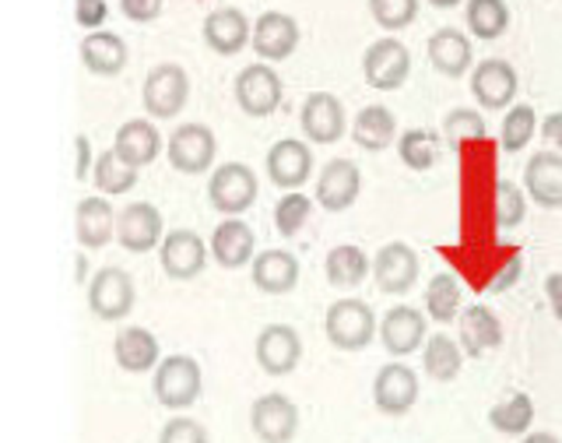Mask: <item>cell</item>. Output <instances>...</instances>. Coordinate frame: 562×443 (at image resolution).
Returning <instances> with one entry per match:
<instances>
[{
  "instance_id": "cell-1",
  "label": "cell",
  "mask_w": 562,
  "mask_h": 443,
  "mask_svg": "<svg viewBox=\"0 0 562 443\" xmlns=\"http://www.w3.org/2000/svg\"><path fill=\"white\" fill-rule=\"evenodd\" d=\"M327 342L341 352H359L380 334V324L373 317V307H366L362 299H338L324 317Z\"/></svg>"
},
{
  "instance_id": "cell-2",
  "label": "cell",
  "mask_w": 562,
  "mask_h": 443,
  "mask_svg": "<svg viewBox=\"0 0 562 443\" xmlns=\"http://www.w3.org/2000/svg\"><path fill=\"white\" fill-rule=\"evenodd\" d=\"M201 387H204V377H201L198 359L169 356V359L158 363L151 391H155L158 405H166V409L180 412V409H190V405L201 398Z\"/></svg>"
},
{
  "instance_id": "cell-3",
  "label": "cell",
  "mask_w": 562,
  "mask_h": 443,
  "mask_svg": "<svg viewBox=\"0 0 562 443\" xmlns=\"http://www.w3.org/2000/svg\"><path fill=\"white\" fill-rule=\"evenodd\" d=\"M207 201H211V208L222 211V215H228V219L243 215V211L254 208V201H257L254 169L243 166V163L218 166L215 173H211V180H207Z\"/></svg>"
},
{
  "instance_id": "cell-4",
  "label": "cell",
  "mask_w": 562,
  "mask_h": 443,
  "mask_svg": "<svg viewBox=\"0 0 562 443\" xmlns=\"http://www.w3.org/2000/svg\"><path fill=\"white\" fill-rule=\"evenodd\" d=\"M145 110L155 120H169L187 106L190 99V78L180 64H155L145 78Z\"/></svg>"
},
{
  "instance_id": "cell-5",
  "label": "cell",
  "mask_w": 562,
  "mask_h": 443,
  "mask_svg": "<svg viewBox=\"0 0 562 443\" xmlns=\"http://www.w3.org/2000/svg\"><path fill=\"white\" fill-rule=\"evenodd\" d=\"M281 96H285V88H281V75L271 64L260 60V64H250L239 70L236 102L246 117H271L281 106Z\"/></svg>"
},
{
  "instance_id": "cell-6",
  "label": "cell",
  "mask_w": 562,
  "mask_h": 443,
  "mask_svg": "<svg viewBox=\"0 0 562 443\" xmlns=\"http://www.w3.org/2000/svg\"><path fill=\"white\" fill-rule=\"evenodd\" d=\"M408 70H412V53L404 43H397L394 35L376 40L362 57V75L376 92H394V88H401L408 81Z\"/></svg>"
},
{
  "instance_id": "cell-7",
  "label": "cell",
  "mask_w": 562,
  "mask_h": 443,
  "mask_svg": "<svg viewBox=\"0 0 562 443\" xmlns=\"http://www.w3.org/2000/svg\"><path fill=\"white\" fill-rule=\"evenodd\" d=\"M218 155V141L204 123H183L169 134V166L187 176L207 173Z\"/></svg>"
},
{
  "instance_id": "cell-8",
  "label": "cell",
  "mask_w": 562,
  "mask_h": 443,
  "mask_svg": "<svg viewBox=\"0 0 562 443\" xmlns=\"http://www.w3.org/2000/svg\"><path fill=\"white\" fill-rule=\"evenodd\" d=\"M116 240L123 251H131V254H148L155 246H162L166 225H162V215H158V208L148 201H134L123 208L116 219Z\"/></svg>"
},
{
  "instance_id": "cell-9",
  "label": "cell",
  "mask_w": 562,
  "mask_h": 443,
  "mask_svg": "<svg viewBox=\"0 0 562 443\" xmlns=\"http://www.w3.org/2000/svg\"><path fill=\"white\" fill-rule=\"evenodd\" d=\"M134 281L123 268H102L88 286V307L99 321H123L134 310Z\"/></svg>"
},
{
  "instance_id": "cell-10",
  "label": "cell",
  "mask_w": 562,
  "mask_h": 443,
  "mask_svg": "<svg viewBox=\"0 0 562 443\" xmlns=\"http://www.w3.org/2000/svg\"><path fill=\"white\" fill-rule=\"evenodd\" d=\"M373 401L383 416H408L418 401V374L404 363H386L373 380Z\"/></svg>"
},
{
  "instance_id": "cell-11",
  "label": "cell",
  "mask_w": 562,
  "mask_h": 443,
  "mask_svg": "<svg viewBox=\"0 0 562 443\" xmlns=\"http://www.w3.org/2000/svg\"><path fill=\"white\" fill-rule=\"evenodd\" d=\"M207 251L204 240L193 233V229H172V233L158 246V261H162V272L176 281H190L204 272L207 264Z\"/></svg>"
},
{
  "instance_id": "cell-12",
  "label": "cell",
  "mask_w": 562,
  "mask_h": 443,
  "mask_svg": "<svg viewBox=\"0 0 562 443\" xmlns=\"http://www.w3.org/2000/svg\"><path fill=\"white\" fill-rule=\"evenodd\" d=\"M254 356H257L263 374L289 377L292 369L299 366V359H303V342H299L295 328H289V324H268L257 334Z\"/></svg>"
},
{
  "instance_id": "cell-13",
  "label": "cell",
  "mask_w": 562,
  "mask_h": 443,
  "mask_svg": "<svg viewBox=\"0 0 562 443\" xmlns=\"http://www.w3.org/2000/svg\"><path fill=\"white\" fill-rule=\"evenodd\" d=\"M418 254L412 251L408 243H386L376 251L373 257V278H376V289L386 296H404L415 281H418Z\"/></svg>"
},
{
  "instance_id": "cell-14",
  "label": "cell",
  "mask_w": 562,
  "mask_h": 443,
  "mask_svg": "<svg viewBox=\"0 0 562 443\" xmlns=\"http://www.w3.org/2000/svg\"><path fill=\"white\" fill-rule=\"evenodd\" d=\"M250 430L260 443H289L299 433V409L285 395H260L250 409Z\"/></svg>"
},
{
  "instance_id": "cell-15",
  "label": "cell",
  "mask_w": 562,
  "mask_h": 443,
  "mask_svg": "<svg viewBox=\"0 0 562 443\" xmlns=\"http://www.w3.org/2000/svg\"><path fill=\"white\" fill-rule=\"evenodd\" d=\"M517 70L509 60L488 57L474 67L471 75V96L479 99L482 110H506L509 102L517 99Z\"/></svg>"
},
{
  "instance_id": "cell-16",
  "label": "cell",
  "mask_w": 562,
  "mask_h": 443,
  "mask_svg": "<svg viewBox=\"0 0 562 443\" xmlns=\"http://www.w3.org/2000/svg\"><path fill=\"white\" fill-rule=\"evenodd\" d=\"M362 173L351 158H330V163L316 176V204L327 211H345L359 201Z\"/></svg>"
},
{
  "instance_id": "cell-17",
  "label": "cell",
  "mask_w": 562,
  "mask_h": 443,
  "mask_svg": "<svg viewBox=\"0 0 562 443\" xmlns=\"http://www.w3.org/2000/svg\"><path fill=\"white\" fill-rule=\"evenodd\" d=\"M295 46H299V25L292 14L263 11L254 22V53L263 64L289 60Z\"/></svg>"
},
{
  "instance_id": "cell-18",
  "label": "cell",
  "mask_w": 562,
  "mask_h": 443,
  "mask_svg": "<svg viewBox=\"0 0 562 443\" xmlns=\"http://www.w3.org/2000/svg\"><path fill=\"white\" fill-rule=\"evenodd\" d=\"M299 128L316 145H334L345 134V106L330 92H313L306 96L303 110H299Z\"/></svg>"
},
{
  "instance_id": "cell-19",
  "label": "cell",
  "mask_w": 562,
  "mask_h": 443,
  "mask_svg": "<svg viewBox=\"0 0 562 443\" xmlns=\"http://www.w3.org/2000/svg\"><path fill=\"white\" fill-rule=\"evenodd\" d=\"M426 317L415 307H394L391 313L380 321V342L391 356H412L415 348H422V342H429L426 331Z\"/></svg>"
},
{
  "instance_id": "cell-20",
  "label": "cell",
  "mask_w": 562,
  "mask_h": 443,
  "mask_svg": "<svg viewBox=\"0 0 562 443\" xmlns=\"http://www.w3.org/2000/svg\"><path fill=\"white\" fill-rule=\"evenodd\" d=\"M310 169H313V152L306 141H295V137H281L278 145H271L268 152V176L271 184L281 190H295L310 180Z\"/></svg>"
},
{
  "instance_id": "cell-21",
  "label": "cell",
  "mask_w": 562,
  "mask_h": 443,
  "mask_svg": "<svg viewBox=\"0 0 562 443\" xmlns=\"http://www.w3.org/2000/svg\"><path fill=\"white\" fill-rule=\"evenodd\" d=\"M524 190L541 208H562V152H535L524 166Z\"/></svg>"
},
{
  "instance_id": "cell-22",
  "label": "cell",
  "mask_w": 562,
  "mask_h": 443,
  "mask_svg": "<svg viewBox=\"0 0 562 443\" xmlns=\"http://www.w3.org/2000/svg\"><path fill=\"white\" fill-rule=\"evenodd\" d=\"M116 219L120 215H113V204L105 198H99V193L78 201V208H75V236H78V243L85 246V251H102V246L116 236Z\"/></svg>"
},
{
  "instance_id": "cell-23",
  "label": "cell",
  "mask_w": 562,
  "mask_h": 443,
  "mask_svg": "<svg viewBox=\"0 0 562 443\" xmlns=\"http://www.w3.org/2000/svg\"><path fill=\"white\" fill-rule=\"evenodd\" d=\"M204 43L222 53V57H233L246 43H254V29L250 18H246L239 8H218L204 18Z\"/></svg>"
},
{
  "instance_id": "cell-24",
  "label": "cell",
  "mask_w": 562,
  "mask_h": 443,
  "mask_svg": "<svg viewBox=\"0 0 562 443\" xmlns=\"http://www.w3.org/2000/svg\"><path fill=\"white\" fill-rule=\"evenodd\" d=\"M127 57H131L127 43H123L116 32L99 29V32H88L81 40V64H85V70H92L99 78L120 75V70L127 67Z\"/></svg>"
},
{
  "instance_id": "cell-25",
  "label": "cell",
  "mask_w": 562,
  "mask_h": 443,
  "mask_svg": "<svg viewBox=\"0 0 562 443\" xmlns=\"http://www.w3.org/2000/svg\"><path fill=\"white\" fill-rule=\"evenodd\" d=\"M429 64L447 78H461L471 70L474 53H471V40L461 29H436L429 35Z\"/></svg>"
},
{
  "instance_id": "cell-26",
  "label": "cell",
  "mask_w": 562,
  "mask_h": 443,
  "mask_svg": "<svg viewBox=\"0 0 562 443\" xmlns=\"http://www.w3.org/2000/svg\"><path fill=\"white\" fill-rule=\"evenodd\" d=\"M113 148L120 152V158H127L131 166L145 169L151 166L158 152H162V134L151 120H127L113 137Z\"/></svg>"
},
{
  "instance_id": "cell-27",
  "label": "cell",
  "mask_w": 562,
  "mask_h": 443,
  "mask_svg": "<svg viewBox=\"0 0 562 443\" xmlns=\"http://www.w3.org/2000/svg\"><path fill=\"white\" fill-rule=\"evenodd\" d=\"M158 339L145 328H123L113 342V359L120 369H127V374H148V369H158Z\"/></svg>"
},
{
  "instance_id": "cell-28",
  "label": "cell",
  "mask_w": 562,
  "mask_h": 443,
  "mask_svg": "<svg viewBox=\"0 0 562 443\" xmlns=\"http://www.w3.org/2000/svg\"><path fill=\"white\" fill-rule=\"evenodd\" d=\"M254 229L239 222V219H225L215 233H211V254L222 264V268L236 272L243 264L254 261Z\"/></svg>"
},
{
  "instance_id": "cell-29",
  "label": "cell",
  "mask_w": 562,
  "mask_h": 443,
  "mask_svg": "<svg viewBox=\"0 0 562 443\" xmlns=\"http://www.w3.org/2000/svg\"><path fill=\"white\" fill-rule=\"evenodd\" d=\"M503 345V321L488 307H468L461 313V348L468 356H485V352Z\"/></svg>"
},
{
  "instance_id": "cell-30",
  "label": "cell",
  "mask_w": 562,
  "mask_h": 443,
  "mask_svg": "<svg viewBox=\"0 0 562 443\" xmlns=\"http://www.w3.org/2000/svg\"><path fill=\"white\" fill-rule=\"evenodd\" d=\"M299 281V261L289 251H263L254 257V286L268 296H285Z\"/></svg>"
},
{
  "instance_id": "cell-31",
  "label": "cell",
  "mask_w": 562,
  "mask_h": 443,
  "mask_svg": "<svg viewBox=\"0 0 562 443\" xmlns=\"http://www.w3.org/2000/svg\"><path fill=\"white\" fill-rule=\"evenodd\" d=\"M351 137L362 152H383L394 145L397 137V120L386 106H366V110L351 123Z\"/></svg>"
},
{
  "instance_id": "cell-32",
  "label": "cell",
  "mask_w": 562,
  "mask_h": 443,
  "mask_svg": "<svg viewBox=\"0 0 562 443\" xmlns=\"http://www.w3.org/2000/svg\"><path fill=\"white\" fill-rule=\"evenodd\" d=\"M461 366H464L461 342H453L450 334H429L426 348H422V369H426V377H432L436 384H450L461 377Z\"/></svg>"
},
{
  "instance_id": "cell-33",
  "label": "cell",
  "mask_w": 562,
  "mask_h": 443,
  "mask_svg": "<svg viewBox=\"0 0 562 443\" xmlns=\"http://www.w3.org/2000/svg\"><path fill=\"white\" fill-rule=\"evenodd\" d=\"M324 268H327L330 286L356 289V286H362V281H366V272H373V264L366 261V254L359 251V246L341 243V246H334V251L327 254Z\"/></svg>"
},
{
  "instance_id": "cell-34",
  "label": "cell",
  "mask_w": 562,
  "mask_h": 443,
  "mask_svg": "<svg viewBox=\"0 0 562 443\" xmlns=\"http://www.w3.org/2000/svg\"><path fill=\"white\" fill-rule=\"evenodd\" d=\"M488 422H492V430H499L506 436H527V430H531V422H535V401L531 395H509L506 401H499L496 409L488 412Z\"/></svg>"
},
{
  "instance_id": "cell-35",
  "label": "cell",
  "mask_w": 562,
  "mask_h": 443,
  "mask_svg": "<svg viewBox=\"0 0 562 443\" xmlns=\"http://www.w3.org/2000/svg\"><path fill=\"white\" fill-rule=\"evenodd\" d=\"M137 166H131L127 158H120V152L116 148H110V152H102L99 158H95V169H92V180H95V187L102 190V193H127V190H134V184H137Z\"/></svg>"
},
{
  "instance_id": "cell-36",
  "label": "cell",
  "mask_w": 562,
  "mask_h": 443,
  "mask_svg": "<svg viewBox=\"0 0 562 443\" xmlns=\"http://www.w3.org/2000/svg\"><path fill=\"white\" fill-rule=\"evenodd\" d=\"M509 25L506 0H468V29L474 40H499Z\"/></svg>"
},
{
  "instance_id": "cell-37",
  "label": "cell",
  "mask_w": 562,
  "mask_h": 443,
  "mask_svg": "<svg viewBox=\"0 0 562 443\" xmlns=\"http://www.w3.org/2000/svg\"><path fill=\"white\" fill-rule=\"evenodd\" d=\"M426 313L436 324H450L461 313V281L453 275H436L426 286Z\"/></svg>"
},
{
  "instance_id": "cell-38",
  "label": "cell",
  "mask_w": 562,
  "mask_h": 443,
  "mask_svg": "<svg viewBox=\"0 0 562 443\" xmlns=\"http://www.w3.org/2000/svg\"><path fill=\"white\" fill-rule=\"evenodd\" d=\"M397 155H401V163L404 166H412V169H432L436 166V158H439V145H436V137L429 131H422V128H412V131H404L397 137Z\"/></svg>"
},
{
  "instance_id": "cell-39",
  "label": "cell",
  "mask_w": 562,
  "mask_h": 443,
  "mask_svg": "<svg viewBox=\"0 0 562 443\" xmlns=\"http://www.w3.org/2000/svg\"><path fill=\"white\" fill-rule=\"evenodd\" d=\"M535 128H538V117H535V106H514V110H506V120H503V137L499 145L506 152H520L527 148V141L535 137Z\"/></svg>"
},
{
  "instance_id": "cell-40",
  "label": "cell",
  "mask_w": 562,
  "mask_h": 443,
  "mask_svg": "<svg viewBox=\"0 0 562 443\" xmlns=\"http://www.w3.org/2000/svg\"><path fill=\"white\" fill-rule=\"evenodd\" d=\"M369 14L376 18V25L386 32L408 29L418 14V0H369Z\"/></svg>"
},
{
  "instance_id": "cell-41",
  "label": "cell",
  "mask_w": 562,
  "mask_h": 443,
  "mask_svg": "<svg viewBox=\"0 0 562 443\" xmlns=\"http://www.w3.org/2000/svg\"><path fill=\"white\" fill-rule=\"evenodd\" d=\"M310 211H313V204L306 193H285L274 208V229L281 236H295L299 229L310 222Z\"/></svg>"
},
{
  "instance_id": "cell-42",
  "label": "cell",
  "mask_w": 562,
  "mask_h": 443,
  "mask_svg": "<svg viewBox=\"0 0 562 443\" xmlns=\"http://www.w3.org/2000/svg\"><path fill=\"white\" fill-rule=\"evenodd\" d=\"M527 215V190L514 184H499L496 187V225L499 229H517Z\"/></svg>"
},
{
  "instance_id": "cell-43",
  "label": "cell",
  "mask_w": 562,
  "mask_h": 443,
  "mask_svg": "<svg viewBox=\"0 0 562 443\" xmlns=\"http://www.w3.org/2000/svg\"><path fill=\"white\" fill-rule=\"evenodd\" d=\"M443 134H447V141L453 148H461V145H468V141H482L485 137V120L474 110H453L443 120Z\"/></svg>"
},
{
  "instance_id": "cell-44",
  "label": "cell",
  "mask_w": 562,
  "mask_h": 443,
  "mask_svg": "<svg viewBox=\"0 0 562 443\" xmlns=\"http://www.w3.org/2000/svg\"><path fill=\"white\" fill-rule=\"evenodd\" d=\"M158 443H211V440L198 419H169L162 433H158Z\"/></svg>"
},
{
  "instance_id": "cell-45",
  "label": "cell",
  "mask_w": 562,
  "mask_h": 443,
  "mask_svg": "<svg viewBox=\"0 0 562 443\" xmlns=\"http://www.w3.org/2000/svg\"><path fill=\"white\" fill-rule=\"evenodd\" d=\"M105 14H110L105 0H75V22L88 32H99V25H105Z\"/></svg>"
},
{
  "instance_id": "cell-46",
  "label": "cell",
  "mask_w": 562,
  "mask_h": 443,
  "mask_svg": "<svg viewBox=\"0 0 562 443\" xmlns=\"http://www.w3.org/2000/svg\"><path fill=\"white\" fill-rule=\"evenodd\" d=\"M120 11L131 18V22H155L162 14V0H120Z\"/></svg>"
},
{
  "instance_id": "cell-47",
  "label": "cell",
  "mask_w": 562,
  "mask_h": 443,
  "mask_svg": "<svg viewBox=\"0 0 562 443\" xmlns=\"http://www.w3.org/2000/svg\"><path fill=\"white\" fill-rule=\"evenodd\" d=\"M544 296H549V307L555 313V321H562V272H552L544 278Z\"/></svg>"
},
{
  "instance_id": "cell-48",
  "label": "cell",
  "mask_w": 562,
  "mask_h": 443,
  "mask_svg": "<svg viewBox=\"0 0 562 443\" xmlns=\"http://www.w3.org/2000/svg\"><path fill=\"white\" fill-rule=\"evenodd\" d=\"M75 148H78V169H75V176H78V180H85L88 169H95V166H92V145H88V137H85V134H78V137H75Z\"/></svg>"
},
{
  "instance_id": "cell-49",
  "label": "cell",
  "mask_w": 562,
  "mask_h": 443,
  "mask_svg": "<svg viewBox=\"0 0 562 443\" xmlns=\"http://www.w3.org/2000/svg\"><path fill=\"white\" fill-rule=\"evenodd\" d=\"M541 137L549 141V145L562 148V113H552L541 120Z\"/></svg>"
},
{
  "instance_id": "cell-50",
  "label": "cell",
  "mask_w": 562,
  "mask_h": 443,
  "mask_svg": "<svg viewBox=\"0 0 562 443\" xmlns=\"http://www.w3.org/2000/svg\"><path fill=\"white\" fill-rule=\"evenodd\" d=\"M517 272H520V257H514V261H509V272H503V275H499V281H496V286H492V289L514 286V281H517Z\"/></svg>"
},
{
  "instance_id": "cell-51",
  "label": "cell",
  "mask_w": 562,
  "mask_h": 443,
  "mask_svg": "<svg viewBox=\"0 0 562 443\" xmlns=\"http://www.w3.org/2000/svg\"><path fill=\"white\" fill-rule=\"evenodd\" d=\"M520 443H562V440L555 433H527Z\"/></svg>"
},
{
  "instance_id": "cell-52",
  "label": "cell",
  "mask_w": 562,
  "mask_h": 443,
  "mask_svg": "<svg viewBox=\"0 0 562 443\" xmlns=\"http://www.w3.org/2000/svg\"><path fill=\"white\" fill-rule=\"evenodd\" d=\"M429 4H432V8H457L461 0H429Z\"/></svg>"
}]
</instances>
